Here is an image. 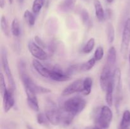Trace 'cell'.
Wrapping results in <instances>:
<instances>
[{"mask_svg": "<svg viewBox=\"0 0 130 129\" xmlns=\"http://www.w3.org/2000/svg\"><path fill=\"white\" fill-rule=\"evenodd\" d=\"M113 118L112 111L109 106H104L97 110L94 122L97 129H109Z\"/></svg>", "mask_w": 130, "mask_h": 129, "instance_id": "1", "label": "cell"}, {"mask_svg": "<svg viewBox=\"0 0 130 129\" xmlns=\"http://www.w3.org/2000/svg\"><path fill=\"white\" fill-rule=\"evenodd\" d=\"M86 106V102L79 96H75L66 100L62 108L71 115L76 116L83 111Z\"/></svg>", "mask_w": 130, "mask_h": 129, "instance_id": "2", "label": "cell"}, {"mask_svg": "<svg viewBox=\"0 0 130 129\" xmlns=\"http://www.w3.org/2000/svg\"><path fill=\"white\" fill-rule=\"evenodd\" d=\"M45 115L48 121L53 125L61 123L60 110L53 101H48L45 105Z\"/></svg>", "mask_w": 130, "mask_h": 129, "instance_id": "3", "label": "cell"}, {"mask_svg": "<svg viewBox=\"0 0 130 129\" xmlns=\"http://www.w3.org/2000/svg\"><path fill=\"white\" fill-rule=\"evenodd\" d=\"M130 44V18H128L124 24L123 28L122 41L121 45V52L124 59L127 58L128 48Z\"/></svg>", "mask_w": 130, "mask_h": 129, "instance_id": "4", "label": "cell"}, {"mask_svg": "<svg viewBox=\"0 0 130 129\" xmlns=\"http://www.w3.org/2000/svg\"><path fill=\"white\" fill-rule=\"evenodd\" d=\"M1 63H2L3 68L4 72L6 74V77H7L8 81L10 87L13 91H15L16 89L15 86V81H14L12 73H11V69L10 68L8 63V59L7 51H6L5 48H3L1 49Z\"/></svg>", "mask_w": 130, "mask_h": 129, "instance_id": "5", "label": "cell"}, {"mask_svg": "<svg viewBox=\"0 0 130 129\" xmlns=\"http://www.w3.org/2000/svg\"><path fill=\"white\" fill-rule=\"evenodd\" d=\"M112 68H111L105 64L102 70L100 77V87L104 91H106L109 82L113 78L114 72L112 73Z\"/></svg>", "mask_w": 130, "mask_h": 129, "instance_id": "6", "label": "cell"}, {"mask_svg": "<svg viewBox=\"0 0 130 129\" xmlns=\"http://www.w3.org/2000/svg\"><path fill=\"white\" fill-rule=\"evenodd\" d=\"M28 49L29 52L36 59L44 61L48 59V54L43 50V48L38 44L32 41H30L28 44Z\"/></svg>", "mask_w": 130, "mask_h": 129, "instance_id": "7", "label": "cell"}, {"mask_svg": "<svg viewBox=\"0 0 130 129\" xmlns=\"http://www.w3.org/2000/svg\"><path fill=\"white\" fill-rule=\"evenodd\" d=\"M50 73L49 78L52 79V80L56 82H65L69 80L71 78V76L69 75L66 72H63L61 68L57 66L50 68Z\"/></svg>", "mask_w": 130, "mask_h": 129, "instance_id": "8", "label": "cell"}, {"mask_svg": "<svg viewBox=\"0 0 130 129\" xmlns=\"http://www.w3.org/2000/svg\"><path fill=\"white\" fill-rule=\"evenodd\" d=\"M83 80L81 79H77L69 85L63 90L62 92V96H69L76 92H83Z\"/></svg>", "mask_w": 130, "mask_h": 129, "instance_id": "9", "label": "cell"}, {"mask_svg": "<svg viewBox=\"0 0 130 129\" xmlns=\"http://www.w3.org/2000/svg\"><path fill=\"white\" fill-rule=\"evenodd\" d=\"M13 91L11 88H10L2 96L3 109L5 113L8 112L15 104V100L13 94Z\"/></svg>", "mask_w": 130, "mask_h": 129, "instance_id": "10", "label": "cell"}, {"mask_svg": "<svg viewBox=\"0 0 130 129\" xmlns=\"http://www.w3.org/2000/svg\"><path fill=\"white\" fill-rule=\"evenodd\" d=\"M114 87L116 89V106H119L121 101V72L119 68H116L114 71Z\"/></svg>", "mask_w": 130, "mask_h": 129, "instance_id": "11", "label": "cell"}, {"mask_svg": "<svg viewBox=\"0 0 130 129\" xmlns=\"http://www.w3.org/2000/svg\"><path fill=\"white\" fill-rule=\"evenodd\" d=\"M25 91L27 95V102L28 106L33 111H39V107L38 99L36 97V94L29 88H25Z\"/></svg>", "mask_w": 130, "mask_h": 129, "instance_id": "12", "label": "cell"}, {"mask_svg": "<svg viewBox=\"0 0 130 129\" xmlns=\"http://www.w3.org/2000/svg\"><path fill=\"white\" fill-rule=\"evenodd\" d=\"M32 66L35 70L41 76L45 78H49L50 70V68H47L45 66L43 65L39 61L38 59H33L32 60Z\"/></svg>", "mask_w": 130, "mask_h": 129, "instance_id": "13", "label": "cell"}, {"mask_svg": "<svg viewBox=\"0 0 130 129\" xmlns=\"http://www.w3.org/2000/svg\"><path fill=\"white\" fill-rule=\"evenodd\" d=\"M114 77L109 82L108 84L107 88L106 89V96H105V101L107 104L109 106H112L113 104V93H114Z\"/></svg>", "mask_w": 130, "mask_h": 129, "instance_id": "14", "label": "cell"}, {"mask_svg": "<svg viewBox=\"0 0 130 129\" xmlns=\"http://www.w3.org/2000/svg\"><path fill=\"white\" fill-rule=\"evenodd\" d=\"M93 4L96 18L99 22H103L105 19V14L101 3L99 0H94Z\"/></svg>", "mask_w": 130, "mask_h": 129, "instance_id": "15", "label": "cell"}, {"mask_svg": "<svg viewBox=\"0 0 130 129\" xmlns=\"http://www.w3.org/2000/svg\"><path fill=\"white\" fill-rule=\"evenodd\" d=\"M116 50L114 47H110L109 49V51H108L107 59V62L105 64L113 69V68H114V65L116 64Z\"/></svg>", "mask_w": 130, "mask_h": 129, "instance_id": "16", "label": "cell"}, {"mask_svg": "<svg viewBox=\"0 0 130 129\" xmlns=\"http://www.w3.org/2000/svg\"><path fill=\"white\" fill-rule=\"evenodd\" d=\"M76 0H63L59 5V10L62 12H69L74 8Z\"/></svg>", "mask_w": 130, "mask_h": 129, "instance_id": "17", "label": "cell"}, {"mask_svg": "<svg viewBox=\"0 0 130 129\" xmlns=\"http://www.w3.org/2000/svg\"><path fill=\"white\" fill-rule=\"evenodd\" d=\"M130 125V111L126 110L123 114L121 121L118 129H128Z\"/></svg>", "mask_w": 130, "mask_h": 129, "instance_id": "18", "label": "cell"}, {"mask_svg": "<svg viewBox=\"0 0 130 129\" xmlns=\"http://www.w3.org/2000/svg\"><path fill=\"white\" fill-rule=\"evenodd\" d=\"M93 85V79L90 77H86L83 83V93L86 96L90 94L91 92Z\"/></svg>", "mask_w": 130, "mask_h": 129, "instance_id": "19", "label": "cell"}, {"mask_svg": "<svg viewBox=\"0 0 130 129\" xmlns=\"http://www.w3.org/2000/svg\"><path fill=\"white\" fill-rule=\"evenodd\" d=\"M106 34L109 43L112 44L115 39V29H114V25L110 23H108L107 25Z\"/></svg>", "mask_w": 130, "mask_h": 129, "instance_id": "20", "label": "cell"}, {"mask_svg": "<svg viewBox=\"0 0 130 129\" xmlns=\"http://www.w3.org/2000/svg\"><path fill=\"white\" fill-rule=\"evenodd\" d=\"M96 61L94 58H91L88 61L85 62L80 65V71L81 72H87V71L90 70L95 66Z\"/></svg>", "mask_w": 130, "mask_h": 129, "instance_id": "21", "label": "cell"}, {"mask_svg": "<svg viewBox=\"0 0 130 129\" xmlns=\"http://www.w3.org/2000/svg\"><path fill=\"white\" fill-rule=\"evenodd\" d=\"M95 45V40L94 38H91L88 40L86 44L84 46L82 49V52L85 54H88L90 53L94 49Z\"/></svg>", "mask_w": 130, "mask_h": 129, "instance_id": "22", "label": "cell"}, {"mask_svg": "<svg viewBox=\"0 0 130 129\" xmlns=\"http://www.w3.org/2000/svg\"><path fill=\"white\" fill-rule=\"evenodd\" d=\"M24 18H25V20L26 21L27 24H28L29 26L30 27L34 26L36 22V18L34 14H32L30 11L27 10H25V12H24Z\"/></svg>", "mask_w": 130, "mask_h": 129, "instance_id": "23", "label": "cell"}, {"mask_svg": "<svg viewBox=\"0 0 130 129\" xmlns=\"http://www.w3.org/2000/svg\"><path fill=\"white\" fill-rule=\"evenodd\" d=\"M11 31L13 35L15 37H19L20 34V28L19 20L17 18H14L11 25Z\"/></svg>", "mask_w": 130, "mask_h": 129, "instance_id": "24", "label": "cell"}, {"mask_svg": "<svg viewBox=\"0 0 130 129\" xmlns=\"http://www.w3.org/2000/svg\"><path fill=\"white\" fill-rule=\"evenodd\" d=\"M1 29L5 35L8 37L10 34V29L9 27L8 23L6 20V18L4 16H1Z\"/></svg>", "mask_w": 130, "mask_h": 129, "instance_id": "25", "label": "cell"}, {"mask_svg": "<svg viewBox=\"0 0 130 129\" xmlns=\"http://www.w3.org/2000/svg\"><path fill=\"white\" fill-rule=\"evenodd\" d=\"M45 0H34L32 5V11L34 14H38L44 6Z\"/></svg>", "mask_w": 130, "mask_h": 129, "instance_id": "26", "label": "cell"}, {"mask_svg": "<svg viewBox=\"0 0 130 129\" xmlns=\"http://www.w3.org/2000/svg\"><path fill=\"white\" fill-rule=\"evenodd\" d=\"M37 121L39 125H44V126H48L49 124V121L46 116L45 113H40L37 116Z\"/></svg>", "mask_w": 130, "mask_h": 129, "instance_id": "27", "label": "cell"}, {"mask_svg": "<svg viewBox=\"0 0 130 129\" xmlns=\"http://www.w3.org/2000/svg\"><path fill=\"white\" fill-rule=\"evenodd\" d=\"M104 55V49L102 46H99L96 48V49L95 51V54H94V57L95 60L97 61L101 60L103 58Z\"/></svg>", "mask_w": 130, "mask_h": 129, "instance_id": "28", "label": "cell"}, {"mask_svg": "<svg viewBox=\"0 0 130 129\" xmlns=\"http://www.w3.org/2000/svg\"><path fill=\"white\" fill-rule=\"evenodd\" d=\"M81 16L84 24L89 25L90 23V15H89V13L88 12L87 10H85V9H83L81 11Z\"/></svg>", "mask_w": 130, "mask_h": 129, "instance_id": "29", "label": "cell"}, {"mask_svg": "<svg viewBox=\"0 0 130 129\" xmlns=\"http://www.w3.org/2000/svg\"><path fill=\"white\" fill-rule=\"evenodd\" d=\"M0 90H1V96L5 94V92L7 91V88L6 86V83H5V77H4L3 74L2 73L0 75Z\"/></svg>", "mask_w": 130, "mask_h": 129, "instance_id": "30", "label": "cell"}, {"mask_svg": "<svg viewBox=\"0 0 130 129\" xmlns=\"http://www.w3.org/2000/svg\"><path fill=\"white\" fill-rule=\"evenodd\" d=\"M34 39H35V41H36V43L37 44H38V45L39 46L41 47L42 48H44L46 47V44L44 43V42L43 41V40H42L41 39L40 37H39V36H35V37H34Z\"/></svg>", "mask_w": 130, "mask_h": 129, "instance_id": "31", "label": "cell"}, {"mask_svg": "<svg viewBox=\"0 0 130 129\" xmlns=\"http://www.w3.org/2000/svg\"><path fill=\"white\" fill-rule=\"evenodd\" d=\"M85 129H97L95 126H87Z\"/></svg>", "mask_w": 130, "mask_h": 129, "instance_id": "32", "label": "cell"}, {"mask_svg": "<svg viewBox=\"0 0 130 129\" xmlns=\"http://www.w3.org/2000/svg\"><path fill=\"white\" fill-rule=\"evenodd\" d=\"M106 1H107L108 3H111L113 2V1H114V0H106Z\"/></svg>", "mask_w": 130, "mask_h": 129, "instance_id": "33", "label": "cell"}, {"mask_svg": "<svg viewBox=\"0 0 130 129\" xmlns=\"http://www.w3.org/2000/svg\"><path fill=\"white\" fill-rule=\"evenodd\" d=\"M128 57H129V67H130V49L129 51V54H128Z\"/></svg>", "mask_w": 130, "mask_h": 129, "instance_id": "34", "label": "cell"}, {"mask_svg": "<svg viewBox=\"0 0 130 129\" xmlns=\"http://www.w3.org/2000/svg\"><path fill=\"white\" fill-rule=\"evenodd\" d=\"M9 1V3H10V4H12L13 2V0H8Z\"/></svg>", "mask_w": 130, "mask_h": 129, "instance_id": "35", "label": "cell"}, {"mask_svg": "<svg viewBox=\"0 0 130 129\" xmlns=\"http://www.w3.org/2000/svg\"><path fill=\"white\" fill-rule=\"evenodd\" d=\"M27 129H32V128L31 126H29V125H27Z\"/></svg>", "mask_w": 130, "mask_h": 129, "instance_id": "36", "label": "cell"}, {"mask_svg": "<svg viewBox=\"0 0 130 129\" xmlns=\"http://www.w3.org/2000/svg\"><path fill=\"white\" fill-rule=\"evenodd\" d=\"M19 1H20V2H22V1H24V0H19Z\"/></svg>", "mask_w": 130, "mask_h": 129, "instance_id": "37", "label": "cell"}]
</instances>
